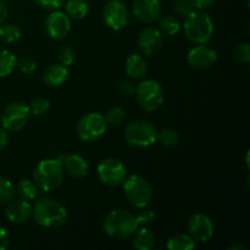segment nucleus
<instances>
[{
    "instance_id": "obj_1",
    "label": "nucleus",
    "mask_w": 250,
    "mask_h": 250,
    "mask_svg": "<svg viewBox=\"0 0 250 250\" xmlns=\"http://www.w3.org/2000/svg\"><path fill=\"white\" fill-rule=\"evenodd\" d=\"M32 216L37 224L45 229H55L62 226L67 220V210L65 205L54 198H41L32 208Z\"/></svg>"
},
{
    "instance_id": "obj_2",
    "label": "nucleus",
    "mask_w": 250,
    "mask_h": 250,
    "mask_svg": "<svg viewBox=\"0 0 250 250\" xmlns=\"http://www.w3.org/2000/svg\"><path fill=\"white\" fill-rule=\"evenodd\" d=\"M63 171L61 159H44L39 161L33 171V181L43 192L56 189L62 183Z\"/></svg>"
},
{
    "instance_id": "obj_3",
    "label": "nucleus",
    "mask_w": 250,
    "mask_h": 250,
    "mask_svg": "<svg viewBox=\"0 0 250 250\" xmlns=\"http://www.w3.org/2000/svg\"><path fill=\"white\" fill-rule=\"evenodd\" d=\"M104 231L114 239H125L133 236L139 229L136 216L126 210H112L104 220Z\"/></svg>"
},
{
    "instance_id": "obj_4",
    "label": "nucleus",
    "mask_w": 250,
    "mask_h": 250,
    "mask_svg": "<svg viewBox=\"0 0 250 250\" xmlns=\"http://www.w3.org/2000/svg\"><path fill=\"white\" fill-rule=\"evenodd\" d=\"M183 29L192 43L205 44L211 39L214 34V22L207 12L202 10H194L186 17Z\"/></svg>"
},
{
    "instance_id": "obj_5",
    "label": "nucleus",
    "mask_w": 250,
    "mask_h": 250,
    "mask_svg": "<svg viewBox=\"0 0 250 250\" xmlns=\"http://www.w3.org/2000/svg\"><path fill=\"white\" fill-rule=\"evenodd\" d=\"M124 194L129 204L137 209H144L150 204L153 188L144 177L132 175L124 181Z\"/></svg>"
},
{
    "instance_id": "obj_6",
    "label": "nucleus",
    "mask_w": 250,
    "mask_h": 250,
    "mask_svg": "<svg viewBox=\"0 0 250 250\" xmlns=\"http://www.w3.org/2000/svg\"><path fill=\"white\" fill-rule=\"evenodd\" d=\"M156 131L155 127L148 121L144 120H136L127 125L125 129V137L128 144L134 148H149L156 142Z\"/></svg>"
},
{
    "instance_id": "obj_7",
    "label": "nucleus",
    "mask_w": 250,
    "mask_h": 250,
    "mask_svg": "<svg viewBox=\"0 0 250 250\" xmlns=\"http://www.w3.org/2000/svg\"><path fill=\"white\" fill-rule=\"evenodd\" d=\"M139 107L146 112L156 111L164 103V89L156 81L146 80L139 83L134 90Z\"/></svg>"
},
{
    "instance_id": "obj_8",
    "label": "nucleus",
    "mask_w": 250,
    "mask_h": 250,
    "mask_svg": "<svg viewBox=\"0 0 250 250\" xmlns=\"http://www.w3.org/2000/svg\"><path fill=\"white\" fill-rule=\"evenodd\" d=\"M107 125L103 115L98 112H88L78 120L76 133L83 142H94L105 134Z\"/></svg>"
},
{
    "instance_id": "obj_9",
    "label": "nucleus",
    "mask_w": 250,
    "mask_h": 250,
    "mask_svg": "<svg viewBox=\"0 0 250 250\" xmlns=\"http://www.w3.org/2000/svg\"><path fill=\"white\" fill-rule=\"evenodd\" d=\"M31 111L23 103H11L1 114V126L9 132L21 131L28 124Z\"/></svg>"
},
{
    "instance_id": "obj_10",
    "label": "nucleus",
    "mask_w": 250,
    "mask_h": 250,
    "mask_svg": "<svg viewBox=\"0 0 250 250\" xmlns=\"http://www.w3.org/2000/svg\"><path fill=\"white\" fill-rule=\"evenodd\" d=\"M98 177L100 182L109 187H117L122 185L127 177V170L124 163L119 159L107 158L98 166Z\"/></svg>"
},
{
    "instance_id": "obj_11",
    "label": "nucleus",
    "mask_w": 250,
    "mask_h": 250,
    "mask_svg": "<svg viewBox=\"0 0 250 250\" xmlns=\"http://www.w3.org/2000/svg\"><path fill=\"white\" fill-rule=\"evenodd\" d=\"M103 20L110 29L121 31L128 24L129 11L121 0H110L103 9Z\"/></svg>"
},
{
    "instance_id": "obj_12",
    "label": "nucleus",
    "mask_w": 250,
    "mask_h": 250,
    "mask_svg": "<svg viewBox=\"0 0 250 250\" xmlns=\"http://www.w3.org/2000/svg\"><path fill=\"white\" fill-rule=\"evenodd\" d=\"M188 234L192 237L194 241L207 243L214 236V224L210 220V217L205 214L192 215L187 222Z\"/></svg>"
},
{
    "instance_id": "obj_13",
    "label": "nucleus",
    "mask_w": 250,
    "mask_h": 250,
    "mask_svg": "<svg viewBox=\"0 0 250 250\" xmlns=\"http://www.w3.org/2000/svg\"><path fill=\"white\" fill-rule=\"evenodd\" d=\"M46 34L54 41H62L71 32V19L66 12L54 10L45 21Z\"/></svg>"
},
{
    "instance_id": "obj_14",
    "label": "nucleus",
    "mask_w": 250,
    "mask_h": 250,
    "mask_svg": "<svg viewBox=\"0 0 250 250\" xmlns=\"http://www.w3.org/2000/svg\"><path fill=\"white\" fill-rule=\"evenodd\" d=\"M217 61V53L210 46L198 44L187 54V62L190 67L197 70H207L212 67Z\"/></svg>"
},
{
    "instance_id": "obj_15",
    "label": "nucleus",
    "mask_w": 250,
    "mask_h": 250,
    "mask_svg": "<svg viewBox=\"0 0 250 250\" xmlns=\"http://www.w3.org/2000/svg\"><path fill=\"white\" fill-rule=\"evenodd\" d=\"M163 43V33L156 27H146L138 36L139 50L146 56L156 55L160 51Z\"/></svg>"
},
{
    "instance_id": "obj_16",
    "label": "nucleus",
    "mask_w": 250,
    "mask_h": 250,
    "mask_svg": "<svg viewBox=\"0 0 250 250\" xmlns=\"http://www.w3.org/2000/svg\"><path fill=\"white\" fill-rule=\"evenodd\" d=\"M132 7L136 19L144 23H153L160 17V0H133Z\"/></svg>"
},
{
    "instance_id": "obj_17",
    "label": "nucleus",
    "mask_w": 250,
    "mask_h": 250,
    "mask_svg": "<svg viewBox=\"0 0 250 250\" xmlns=\"http://www.w3.org/2000/svg\"><path fill=\"white\" fill-rule=\"evenodd\" d=\"M5 216L12 224H24L32 216V205L27 200L21 199L10 202L5 210Z\"/></svg>"
},
{
    "instance_id": "obj_18",
    "label": "nucleus",
    "mask_w": 250,
    "mask_h": 250,
    "mask_svg": "<svg viewBox=\"0 0 250 250\" xmlns=\"http://www.w3.org/2000/svg\"><path fill=\"white\" fill-rule=\"evenodd\" d=\"M63 171L73 178H83L89 173V165L83 156L71 154L61 158Z\"/></svg>"
},
{
    "instance_id": "obj_19",
    "label": "nucleus",
    "mask_w": 250,
    "mask_h": 250,
    "mask_svg": "<svg viewBox=\"0 0 250 250\" xmlns=\"http://www.w3.org/2000/svg\"><path fill=\"white\" fill-rule=\"evenodd\" d=\"M148 72V66L144 58L139 54H132L126 60V73L133 81L143 80Z\"/></svg>"
},
{
    "instance_id": "obj_20",
    "label": "nucleus",
    "mask_w": 250,
    "mask_h": 250,
    "mask_svg": "<svg viewBox=\"0 0 250 250\" xmlns=\"http://www.w3.org/2000/svg\"><path fill=\"white\" fill-rule=\"evenodd\" d=\"M68 77V70L61 63H53L44 71L43 80L49 87H60Z\"/></svg>"
},
{
    "instance_id": "obj_21",
    "label": "nucleus",
    "mask_w": 250,
    "mask_h": 250,
    "mask_svg": "<svg viewBox=\"0 0 250 250\" xmlns=\"http://www.w3.org/2000/svg\"><path fill=\"white\" fill-rule=\"evenodd\" d=\"M133 234V247L137 250H150L155 244V236L148 227H142Z\"/></svg>"
},
{
    "instance_id": "obj_22",
    "label": "nucleus",
    "mask_w": 250,
    "mask_h": 250,
    "mask_svg": "<svg viewBox=\"0 0 250 250\" xmlns=\"http://www.w3.org/2000/svg\"><path fill=\"white\" fill-rule=\"evenodd\" d=\"M65 12L70 19L83 20L89 12V6L84 0H66Z\"/></svg>"
},
{
    "instance_id": "obj_23",
    "label": "nucleus",
    "mask_w": 250,
    "mask_h": 250,
    "mask_svg": "<svg viewBox=\"0 0 250 250\" xmlns=\"http://www.w3.org/2000/svg\"><path fill=\"white\" fill-rule=\"evenodd\" d=\"M181 22L178 17L172 16V15H164L159 20V29L161 33L166 34V36H177L181 32Z\"/></svg>"
},
{
    "instance_id": "obj_24",
    "label": "nucleus",
    "mask_w": 250,
    "mask_h": 250,
    "mask_svg": "<svg viewBox=\"0 0 250 250\" xmlns=\"http://www.w3.org/2000/svg\"><path fill=\"white\" fill-rule=\"evenodd\" d=\"M166 247L168 250H192L195 248V241L189 234L180 233L168 238Z\"/></svg>"
},
{
    "instance_id": "obj_25",
    "label": "nucleus",
    "mask_w": 250,
    "mask_h": 250,
    "mask_svg": "<svg viewBox=\"0 0 250 250\" xmlns=\"http://www.w3.org/2000/svg\"><path fill=\"white\" fill-rule=\"evenodd\" d=\"M21 29L12 23L0 24V42L4 44H12L21 39Z\"/></svg>"
},
{
    "instance_id": "obj_26",
    "label": "nucleus",
    "mask_w": 250,
    "mask_h": 250,
    "mask_svg": "<svg viewBox=\"0 0 250 250\" xmlns=\"http://www.w3.org/2000/svg\"><path fill=\"white\" fill-rule=\"evenodd\" d=\"M17 65V59L11 51L0 50V78L11 75Z\"/></svg>"
},
{
    "instance_id": "obj_27",
    "label": "nucleus",
    "mask_w": 250,
    "mask_h": 250,
    "mask_svg": "<svg viewBox=\"0 0 250 250\" xmlns=\"http://www.w3.org/2000/svg\"><path fill=\"white\" fill-rule=\"evenodd\" d=\"M38 190L39 188L37 187L34 181L31 180L20 181L16 187L17 194L21 197V199L27 200V202H31V200L36 199L37 195H38Z\"/></svg>"
},
{
    "instance_id": "obj_28",
    "label": "nucleus",
    "mask_w": 250,
    "mask_h": 250,
    "mask_svg": "<svg viewBox=\"0 0 250 250\" xmlns=\"http://www.w3.org/2000/svg\"><path fill=\"white\" fill-rule=\"evenodd\" d=\"M156 141L165 148H175L180 144L181 137L177 131L172 128H164L156 134Z\"/></svg>"
},
{
    "instance_id": "obj_29",
    "label": "nucleus",
    "mask_w": 250,
    "mask_h": 250,
    "mask_svg": "<svg viewBox=\"0 0 250 250\" xmlns=\"http://www.w3.org/2000/svg\"><path fill=\"white\" fill-rule=\"evenodd\" d=\"M15 193L16 190L11 181L0 177V205L9 204L11 200H14Z\"/></svg>"
},
{
    "instance_id": "obj_30",
    "label": "nucleus",
    "mask_w": 250,
    "mask_h": 250,
    "mask_svg": "<svg viewBox=\"0 0 250 250\" xmlns=\"http://www.w3.org/2000/svg\"><path fill=\"white\" fill-rule=\"evenodd\" d=\"M105 122H106L107 126L116 127L124 122L125 120V111L122 107L120 106H114L110 110H107V112L104 116Z\"/></svg>"
},
{
    "instance_id": "obj_31",
    "label": "nucleus",
    "mask_w": 250,
    "mask_h": 250,
    "mask_svg": "<svg viewBox=\"0 0 250 250\" xmlns=\"http://www.w3.org/2000/svg\"><path fill=\"white\" fill-rule=\"evenodd\" d=\"M29 111L31 114L36 115V116H41V115L46 114L50 109V102L45 98H37L29 105Z\"/></svg>"
},
{
    "instance_id": "obj_32",
    "label": "nucleus",
    "mask_w": 250,
    "mask_h": 250,
    "mask_svg": "<svg viewBox=\"0 0 250 250\" xmlns=\"http://www.w3.org/2000/svg\"><path fill=\"white\" fill-rule=\"evenodd\" d=\"M233 56L238 62L248 63L250 61V45L249 43H239L234 46Z\"/></svg>"
},
{
    "instance_id": "obj_33",
    "label": "nucleus",
    "mask_w": 250,
    "mask_h": 250,
    "mask_svg": "<svg viewBox=\"0 0 250 250\" xmlns=\"http://www.w3.org/2000/svg\"><path fill=\"white\" fill-rule=\"evenodd\" d=\"M173 9H175L176 14L185 19L195 10L189 0H173Z\"/></svg>"
},
{
    "instance_id": "obj_34",
    "label": "nucleus",
    "mask_w": 250,
    "mask_h": 250,
    "mask_svg": "<svg viewBox=\"0 0 250 250\" xmlns=\"http://www.w3.org/2000/svg\"><path fill=\"white\" fill-rule=\"evenodd\" d=\"M58 59H59V62L63 66H71L75 61L76 55H75V51L70 48V46H62V48L59 50L58 54Z\"/></svg>"
},
{
    "instance_id": "obj_35",
    "label": "nucleus",
    "mask_w": 250,
    "mask_h": 250,
    "mask_svg": "<svg viewBox=\"0 0 250 250\" xmlns=\"http://www.w3.org/2000/svg\"><path fill=\"white\" fill-rule=\"evenodd\" d=\"M139 227H149L155 222L156 215L153 210H142L136 216Z\"/></svg>"
},
{
    "instance_id": "obj_36",
    "label": "nucleus",
    "mask_w": 250,
    "mask_h": 250,
    "mask_svg": "<svg viewBox=\"0 0 250 250\" xmlns=\"http://www.w3.org/2000/svg\"><path fill=\"white\" fill-rule=\"evenodd\" d=\"M17 66L21 70V72L26 73V75H31L37 70V62L33 59L29 58H22L21 60L17 61Z\"/></svg>"
},
{
    "instance_id": "obj_37",
    "label": "nucleus",
    "mask_w": 250,
    "mask_h": 250,
    "mask_svg": "<svg viewBox=\"0 0 250 250\" xmlns=\"http://www.w3.org/2000/svg\"><path fill=\"white\" fill-rule=\"evenodd\" d=\"M34 1L41 9L54 11V10H58L59 7L62 6L65 0H34Z\"/></svg>"
},
{
    "instance_id": "obj_38",
    "label": "nucleus",
    "mask_w": 250,
    "mask_h": 250,
    "mask_svg": "<svg viewBox=\"0 0 250 250\" xmlns=\"http://www.w3.org/2000/svg\"><path fill=\"white\" fill-rule=\"evenodd\" d=\"M117 89L124 95H133L136 90V85L129 80H122L117 83Z\"/></svg>"
},
{
    "instance_id": "obj_39",
    "label": "nucleus",
    "mask_w": 250,
    "mask_h": 250,
    "mask_svg": "<svg viewBox=\"0 0 250 250\" xmlns=\"http://www.w3.org/2000/svg\"><path fill=\"white\" fill-rule=\"evenodd\" d=\"M189 1L192 2L193 7L195 10H202V11H204V10L209 9L214 4L215 0H189Z\"/></svg>"
},
{
    "instance_id": "obj_40",
    "label": "nucleus",
    "mask_w": 250,
    "mask_h": 250,
    "mask_svg": "<svg viewBox=\"0 0 250 250\" xmlns=\"http://www.w3.org/2000/svg\"><path fill=\"white\" fill-rule=\"evenodd\" d=\"M10 243V236L4 227H0V250L7 249Z\"/></svg>"
},
{
    "instance_id": "obj_41",
    "label": "nucleus",
    "mask_w": 250,
    "mask_h": 250,
    "mask_svg": "<svg viewBox=\"0 0 250 250\" xmlns=\"http://www.w3.org/2000/svg\"><path fill=\"white\" fill-rule=\"evenodd\" d=\"M7 14H9V10H7L6 2L4 0H0V24L6 21Z\"/></svg>"
},
{
    "instance_id": "obj_42",
    "label": "nucleus",
    "mask_w": 250,
    "mask_h": 250,
    "mask_svg": "<svg viewBox=\"0 0 250 250\" xmlns=\"http://www.w3.org/2000/svg\"><path fill=\"white\" fill-rule=\"evenodd\" d=\"M7 143H9V137H7L6 129H4V127L0 126V150L6 148Z\"/></svg>"
},
{
    "instance_id": "obj_43",
    "label": "nucleus",
    "mask_w": 250,
    "mask_h": 250,
    "mask_svg": "<svg viewBox=\"0 0 250 250\" xmlns=\"http://www.w3.org/2000/svg\"><path fill=\"white\" fill-rule=\"evenodd\" d=\"M229 250H248V247L244 244H234V246L229 247Z\"/></svg>"
}]
</instances>
